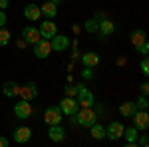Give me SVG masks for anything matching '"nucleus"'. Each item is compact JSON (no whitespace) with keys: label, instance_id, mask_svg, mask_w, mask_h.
Returning <instances> with one entry per match:
<instances>
[{"label":"nucleus","instance_id":"nucleus-34","mask_svg":"<svg viewBox=\"0 0 149 147\" xmlns=\"http://www.w3.org/2000/svg\"><path fill=\"white\" fill-rule=\"evenodd\" d=\"M10 6V0H0V10H6Z\"/></svg>","mask_w":149,"mask_h":147},{"label":"nucleus","instance_id":"nucleus-32","mask_svg":"<svg viewBox=\"0 0 149 147\" xmlns=\"http://www.w3.org/2000/svg\"><path fill=\"white\" fill-rule=\"evenodd\" d=\"M6 22H8V18H6V12L0 10V28H2V26H6Z\"/></svg>","mask_w":149,"mask_h":147},{"label":"nucleus","instance_id":"nucleus-22","mask_svg":"<svg viewBox=\"0 0 149 147\" xmlns=\"http://www.w3.org/2000/svg\"><path fill=\"white\" fill-rule=\"evenodd\" d=\"M143 42H147V36H145V32H143V30H135V32L131 34V44H133V48H139Z\"/></svg>","mask_w":149,"mask_h":147},{"label":"nucleus","instance_id":"nucleus-17","mask_svg":"<svg viewBox=\"0 0 149 147\" xmlns=\"http://www.w3.org/2000/svg\"><path fill=\"white\" fill-rule=\"evenodd\" d=\"M30 137H32V129L30 127H18L14 131V141L16 143H26V141H30Z\"/></svg>","mask_w":149,"mask_h":147},{"label":"nucleus","instance_id":"nucleus-27","mask_svg":"<svg viewBox=\"0 0 149 147\" xmlns=\"http://www.w3.org/2000/svg\"><path fill=\"white\" fill-rule=\"evenodd\" d=\"M147 95H141V98H137V102H135V107L137 109H147Z\"/></svg>","mask_w":149,"mask_h":147},{"label":"nucleus","instance_id":"nucleus-7","mask_svg":"<svg viewBox=\"0 0 149 147\" xmlns=\"http://www.w3.org/2000/svg\"><path fill=\"white\" fill-rule=\"evenodd\" d=\"M62 109H60V105H50L46 107V111H44V121L48 125H56V123H62Z\"/></svg>","mask_w":149,"mask_h":147},{"label":"nucleus","instance_id":"nucleus-33","mask_svg":"<svg viewBox=\"0 0 149 147\" xmlns=\"http://www.w3.org/2000/svg\"><path fill=\"white\" fill-rule=\"evenodd\" d=\"M147 93H149V84L143 82V84H141V95H147Z\"/></svg>","mask_w":149,"mask_h":147},{"label":"nucleus","instance_id":"nucleus-15","mask_svg":"<svg viewBox=\"0 0 149 147\" xmlns=\"http://www.w3.org/2000/svg\"><path fill=\"white\" fill-rule=\"evenodd\" d=\"M24 16H26V20H30V22L40 20V16H42L40 6H38V4H26V6H24Z\"/></svg>","mask_w":149,"mask_h":147},{"label":"nucleus","instance_id":"nucleus-35","mask_svg":"<svg viewBox=\"0 0 149 147\" xmlns=\"http://www.w3.org/2000/svg\"><path fill=\"white\" fill-rule=\"evenodd\" d=\"M8 145H10V141L6 137H0V147H8Z\"/></svg>","mask_w":149,"mask_h":147},{"label":"nucleus","instance_id":"nucleus-21","mask_svg":"<svg viewBox=\"0 0 149 147\" xmlns=\"http://www.w3.org/2000/svg\"><path fill=\"white\" fill-rule=\"evenodd\" d=\"M135 111H137L135 102H125V103H121V105H119V113H121V117H127V119H129Z\"/></svg>","mask_w":149,"mask_h":147},{"label":"nucleus","instance_id":"nucleus-36","mask_svg":"<svg viewBox=\"0 0 149 147\" xmlns=\"http://www.w3.org/2000/svg\"><path fill=\"white\" fill-rule=\"evenodd\" d=\"M50 2H52V4H56V6H58V4H60L62 0H50Z\"/></svg>","mask_w":149,"mask_h":147},{"label":"nucleus","instance_id":"nucleus-25","mask_svg":"<svg viewBox=\"0 0 149 147\" xmlns=\"http://www.w3.org/2000/svg\"><path fill=\"white\" fill-rule=\"evenodd\" d=\"M8 42H10V32L2 26V28H0V46H6Z\"/></svg>","mask_w":149,"mask_h":147},{"label":"nucleus","instance_id":"nucleus-18","mask_svg":"<svg viewBox=\"0 0 149 147\" xmlns=\"http://www.w3.org/2000/svg\"><path fill=\"white\" fill-rule=\"evenodd\" d=\"M40 12L46 16L48 20H54V18L58 16V6H56V4H52V2L48 0V2H44V4L40 6Z\"/></svg>","mask_w":149,"mask_h":147},{"label":"nucleus","instance_id":"nucleus-23","mask_svg":"<svg viewBox=\"0 0 149 147\" xmlns=\"http://www.w3.org/2000/svg\"><path fill=\"white\" fill-rule=\"evenodd\" d=\"M90 133H92L93 139H103V137H105V127L95 121L93 125H90Z\"/></svg>","mask_w":149,"mask_h":147},{"label":"nucleus","instance_id":"nucleus-29","mask_svg":"<svg viewBox=\"0 0 149 147\" xmlns=\"http://www.w3.org/2000/svg\"><path fill=\"white\" fill-rule=\"evenodd\" d=\"M81 78L84 79H92L93 78V68H86V66H84V70H81Z\"/></svg>","mask_w":149,"mask_h":147},{"label":"nucleus","instance_id":"nucleus-31","mask_svg":"<svg viewBox=\"0 0 149 147\" xmlns=\"http://www.w3.org/2000/svg\"><path fill=\"white\" fill-rule=\"evenodd\" d=\"M137 145H141V147H147L149 145V137L145 135V133H143V135L139 137V141H137Z\"/></svg>","mask_w":149,"mask_h":147},{"label":"nucleus","instance_id":"nucleus-19","mask_svg":"<svg viewBox=\"0 0 149 147\" xmlns=\"http://www.w3.org/2000/svg\"><path fill=\"white\" fill-rule=\"evenodd\" d=\"M2 93H4L6 98H18V93H20V86H18L16 82H6V84L2 86Z\"/></svg>","mask_w":149,"mask_h":147},{"label":"nucleus","instance_id":"nucleus-3","mask_svg":"<svg viewBox=\"0 0 149 147\" xmlns=\"http://www.w3.org/2000/svg\"><path fill=\"white\" fill-rule=\"evenodd\" d=\"M123 131H125V125L121 121H111V123L105 127V137L111 139V141H117L123 137Z\"/></svg>","mask_w":149,"mask_h":147},{"label":"nucleus","instance_id":"nucleus-10","mask_svg":"<svg viewBox=\"0 0 149 147\" xmlns=\"http://www.w3.org/2000/svg\"><path fill=\"white\" fill-rule=\"evenodd\" d=\"M40 38H42V36H40V30H38V28H34V26H24L22 28V40L26 44L34 46Z\"/></svg>","mask_w":149,"mask_h":147},{"label":"nucleus","instance_id":"nucleus-4","mask_svg":"<svg viewBox=\"0 0 149 147\" xmlns=\"http://www.w3.org/2000/svg\"><path fill=\"white\" fill-rule=\"evenodd\" d=\"M60 109H62V113L64 115H76L78 113V109H80V103H78V100L76 98H70V95H66L62 102H60Z\"/></svg>","mask_w":149,"mask_h":147},{"label":"nucleus","instance_id":"nucleus-30","mask_svg":"<svg viewBox=\"0 0 149 147\" xmlns=\"http://www.w3.org/2000/svg\"><path fill=\"white\" fill-rule=\"evenodd\" d=\"M76 93H78V86H68V88H66V95L76 98Z\"/></svg>","mask_w":149,"mask_h":147},{"label":"nucleus","instance_id":"nucleus-6","mask_svg":"<svg viewBox=\"0 0 149 147\" xmlns=\"http://www.w3.org/2000/svg\"><path fill=\"white\" fill-rule=\"evenodd\" d=\"M129 119L133 121V127H137L139 131H145V129L149 127V115H147V109H137V111L133 113Z\"/></svg>","mask_w":149,"mask_h":147},{"label":"nucleus","instance_id":"nucleus-28","mask_svg":"<svg viewBox=\"0 0 149 147\" xmlns=\"http://www.w3.org/2000/svg\"><path fill=\"white\" fill-rule=\"evenodd\" d=\"M137 50V54H141V56H147L149 54V42H143V44L139 46V48H135Z\"/></svg>","mask_w":149,"mask_h":147},{"label":"nucleus","instance_id":"nucleus-2","mask_svg":"<svg viewBox=\"0 0 149 147\" xmlns=\"http://www.w3.org/2000/svg\"><path fill=\"white\" fill-rule=\"evenodd\" d=\"M76 100L80 103L81 107H93V103H95V98H93V93L84 84H78V93H76Z\"/></svg>","mask_w":149,"mask_h":147},{"label":"nucleus","instance_id":"nucleus-1","mask_svg":"<svg viewBox=\"0 0 149 147\" xmlns=\"http://www.w3.org/2000/svg\"><path fill=\"white\" fill-rule=\"evenodd\" d=\"M76 119H78V125L90 127V125H93L97 121V113L93 111L92 107H81V109H78V113H76Z\"/></svg>","mask_w":149,"mask_h":147},{"label":"nucleus","instance_id":"nucleus-11","mask_svg":"<svg viewBox=\"0 0 149 147\" xmlns=\"http://www.w3.org/2000/svg\"><path fill=\"white\" fill-rule=\"evenodd\" d=\"M50 44H52V50L56 52H64L70 48V38L64 34H56L54 38H50Z\"/></svg>","mask_w":149,"mask_h":147},{"label":"nucleus","instance_id":"nucleus-8","mask_svg":"<svg viewBox=\"0 0 149 147\" xmlns=\"http://www.w3.org/2000/svg\"><path fill=\"white\" fill-rule=\"evenodd\" d=\"M22 100L26 102H32L38 98V86H36V82H26L24 86H20V93H18Z\"/></svg>","mask_w":149,"mask_h":147},{"label":"nucleus","instance_id":"nucleus-13","mask_svg":"<svg viewBox=\"0 0 149 147\" xmlns=\"http://www.w3.org/2000/svg\"><path fill=\"white\" fill-rule=\"evenodd\" d=\"M48 137H50L54 143H62V141L66 139V129L62 127V123L50 125V129H48Z\"/></svg>","mask_w":149,"mask_h":147},{"label":"nucleus","instance_id":"nucleus-5","mask_svg":"<svg viewBox=\"0 0 149 147\" xmlns=\"http://www.w3.org/2000/svg\"><path fill=\"white\" fill-rule=\"evenodd\" d=\"M50 54H52V44H50V40L40 38V40L34 44V56L40 58V60H46Z\"/></svg>","mask_w":149,"mask_h":147},{"label":"nucleus","instance_id":"nucleus-24","mask_svg":"<svg viewBox=\"0 0 149 147\" xmlns=\"http://www.w3.org/2000/svg\"><path fill=\"white\" fill-rule=\"evenodd\" d=\"M97 26H100V22H97V18H90L88 22L84 24L86 32H92V34H95V32H97Z\"/></svg>","mask_w":149,"mask_h":147},{"label":"nucleus","instance_id":"nucleus-12","mask_svg":"<svg viewBox=\"0 0 149 147\" xmlns=\"http://www.w3.org/2000/svg\"><path fill=\"white\" fill-rule=\"evenodd\" d=\"M115 32V24L107 18H102V22L97 26V34H100V40H105L107 36H111Z\"/></svg>","mask_w":149,"mask_h":147},{"label":"nucleus","instance_id":"nucleus-16","mask_svg":"<svg viewBox=\"0 0 149 147\" xmlns=\"http://www.w3.org/2000/svg\"><path fill=\"white\" fill-rule=\"evenodd\" d=\"M81 64L86 68H95L100 64V54L97 52H86V54H81Z\"/></svg>","mask_w":149,"mask_h":147},{"label":"nucleus","instance_id":"nucleus-26","mask_svg":"<svg viewBox=\"0 0 149 147\" xmlns=\"http://www.w3.org/2000/svg\"><path fill=\"white\" fill-rule=\"evenodd\" d=\"M139 70H141L143 76H149V60H147V56H143L141 64H139Z\"/></svg>","mask_w":149,"mask_h":147},{"label":"nucleus","instance_id":"nucleus-9","mask_svg":"<svg viewBox=\"0 0 149 147\" xmlns=\"http://www.w3.org/2000/svg\"><path fill=\"white\" fill-rule=\"evenodd\" d=\"M14 115L18 119H28L32 115V105H30V102H26V100L16 102V105H14Z\"/></svg>","mask_w":149,"mask_h":147},{"label":"nucleus","instance_id":"nucleus-14","mask_svg":"<svg viewBox=\"0 0 149 147\" xmlns=\"http://www.w3.org/2000/svg\"><path fill=\"white\" fill-rule=\"evenodd\" d=\"M38 30H40V36H42V38H46V40L54 38V36L58 34V26H56V22H52V20L42 22V26H40Z\"/></svg>","mask_w":149,"mask_h":147},{"label":"nucleus","instance_id":"nucleus-20","mask_svg":"<svg viewBox=\"0 0 149 147\" xmlns=\"http://www.w3.org/2000/svg\"><path fill=\"white\" fill-rule=\"evenodd\" d=\"M137 127H125V131H123V137L127 139V147H133V145H137Z\"/></svg>","mask_w":149,"mask_h":147}]
</instances>
